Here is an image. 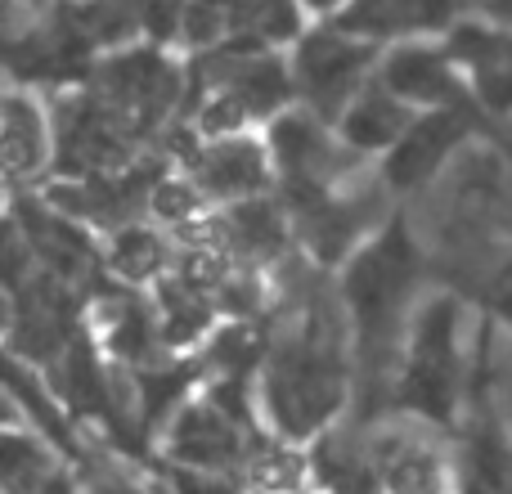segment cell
Here are the masks:
<instances>
[{
	"instance_id": "6da1fadb",
	"label": "cell",
	"mask_w": 512,
	"mask_h": 494,
	"mask_svg": "<svg viewBox=\"0 0 512 494\" xmlns=\"http://www.w3.org/2000/svg\"><path fill=\"white\" fill-rule=\"evenodd\" d=\"M342 400V373L337 360L319 342H297L274 360L270 405L288 436H310Z\"/></svg>"
},
{
	"instance_id": "7a4b0ae2",
	"label": "cell",
	"mask_w": 512,
	"mask_h": 494,
	"mask_svg": "<svg viewBox=\"0 0 512 494\" xmlns=\"http://www.w3.org/2000/svg\"><path fill=\"white\" fill-rule=\"evenodd\" d=\"M104 104L131 126V135L149 131L171 104H176V90H180V77L167 59L149 50H135V54H122L104 68Z\"/></svg>"
},
{
	"instance_id": "3957f363",
	"label": "cell",
	"mask_w": 512,
	"mask_h": 494,
	"mask_svg": "<svg viewBox=\"0 0 512 494\" xmlns=\"http://www.w3.org/2000/svg\"><path fill=\"white\" fill-rule=\"evenodd\" d=\"M364 63H369V45H355V41H342L333 32H319L301 45V59H297V72H301V86L315 95L319 108H333L342 95H351V86L360 81Z\"/></svg>"
},
{
	"instance_id": "277c9868",
	"label": "cell",
	"mask_w": 512,
	"mask_h": 494,
	"mask_svg": "<svg viewBox=\"0 0 512 494\" xmlns=\"http://www.w3.org/2000/svg\"><path fill=\"white\" fill-rule=\"evenodd\" d=\"M171 454L194 463V468H203V472H225L252 450L239 441V432L225 423L221 405H212V409H189V414L180 418Z\"/></svg>"
},
{
	"instance_id": "5b68a950",
	"label": "cell",
	"mask_w": 512,
	"mask_h": 494,
	"mask_svg": "<svg viewBox=\"0 0 512 494\" xmlns=\"http://www.w3.org/2000/svg\"><path fill=\"white\" fill-rule=\"evenodd\" d=\"M459 135H468V117L459 113H436L432 122H423L418 131L405 135V144L391 158V185L396 189H414L432 176V167L445 153L459 144Z\"/></svg>"
},
{
	"instance_id": "8992f818",
	"label": "cell",
	"mask_w": 512,
	"mask_h": 494,
	"mask_svg": "<svg viewBox=\"0 0 512 494\" xmlns=\"http://www.w3.org/2000/svg\"><path fill=\"white\" fill-rule=\"evenodd\" d=\"M198 180L207 194L216 198H239L265 185V158L248 140H216L212 149L198 158Z\"/></svg>"
},
{
	"instance_id": "52a82bcc",
	"label": "cell",
	"mask_w": 512,
	"mask_h": 494,
	"mask_svg": "<svg viewBox=\"0 0 512 494\" xmlns=\"http://www.w3.org/2000/svg\"><path fill=\"white\" fill-rule=\"evenodd\" d=\"M445 14H450L445 0H351L342 27L360 36H391L409 32V27H436L445 23Z\"/></svg>"
},
{
	"instance_id": "ba28073f",
	"label": "cell",
	"mask_w": 512,
	"mask_h": 494,
	"mask_svg": "<svg viewBox=\"0 0 512 494\" xmlns=\"http://www.w3.org/2000/svg\"><path fill=\"white\" fill-rule=\"evenodd\" d=\"M387 86L405 99L441 104V99L454 95V72L427 50H400L396 59L387 63Z\"/></svg>"
},
{
	"instance_id": "9c48e42d",
	"label": "cell",
	"mask_w": 512,
	"mask_h": 494,
	"mask_svg": "<svg viewBox=\"0 0 512 494\" xmlns=\"http://www.w3.org/2000/svg\"><path fill=\"white\" fill-rule=\"evenodd\" d=\"M41 122H36V108L23 99H9L5 104V167L14 180H23L27 171H36L41 162Z\"/></svg>"
},
{
	"instance_id": "30bf717a",
	"label": "cell",
	"mask_w": 512,
	"mask_h": 494,
	"mask_svg": "<svg viewBox=\"0 0 512 494\" xmlns=\"http://www.w3.org/2000/svg\"><path fill=\"white\" fill-rule=\"evenodd\" d=\"M400 126H405V113H400V104L387 95H364L360 104L351 108V117H346V135H351V144H360V149H382V144H391L400 135Z\"/></svg>"
},
{
	"instance_id": "8fae6325",
	"label": "cell",
	"mask_w": 512,
	"mask_h": 494,
	"mask_svg": "<svg viewBox=\"0 0 512 494\" xmlns=\"http://www.w3.org/2000/svg\"><path fill=\"white\" fill-rule=\"evenodd\" d=\"M221 230H225V239H230L234 247H243V252H252V256H265V252H274V247L283 243L279 216H274L265 203H243V207H234L230 221H225Z\"/></svg>"
},
{
	"instance_id": "7c38bea8",
	"label": "cell",
	"mask_w": 512,
	"mask_h": 494,
	"mask_svg": "<svg viewBox=\"0 0 512 494\" xmlns=\"http://www.w3.org/2000/svg\"><path fill=\"white\" fill-rule=\"evenodd\" d=\"M108 265H113V270L122 274V279L144 283V279H153V274H158L162 265H167V252H162V243L153 239V234H144V230H126V234H117Z\"/></svg>"
},
{
	"instance_id": "4fadbf2b",
	"label": "cell",
	"mask_w": 512,
	"mask_h": 494,
	"mask_svg": "<svg viewBox=\"0 0 512 494\" xmlns=\"http://www.w3.org/2000/svg\"><path fill=\"white\" fill-rule=\"evenodd\" d=\"M234 27L261 41H279L297 27V14H292V0H234Z\"/></svg>"
},
{
	"instance_id": "5bb4252c",
	"label": "cell",
	"mask_w": 512,
	"mask_h": 494,
	"mask_svg": "<svg viewBox=\"0 0 512 494\" xmlns=\"http://www.w3.org/2000/svg\"><path fill=\"white\" fill-rule=\"evenodd\" d=\"M225 18H234V0H185L180 32L194 45H212L225 32Z\"/></svg>"
},
{
	"instance_id": "9a60e30c",
	"label": "cell",
	"mask_w": 512,
	"mask_h": 494,
	"mask_svg": "<svg viewBox=\"0 0 512 494\" xmlns=\"http://www.w3.org/2000/svg\"><path fill=\"white\" fill-rule=\"evenodd\" d=\"M153 212L167 221H189L198 212V194L180 180H162V185H153Z\"/></svg>"
},
{
	"instance_id": "2e32d148",
	"label": "cell",
	"mask_w": 512,
	"mask_h": 494,
	"mask_svg": "<svg viewBox=\"0 0 512 494\" xmlns=\"http://www.w3.org/2000/svg\"><path fill=\"white\" fill-rule=\"evenodd\" d=\"M499 306H504V315L512 319V270H504V279H499Z\"/></svg>"
},
{
	"instance_id": "e0dca14e",
	"label": "cell",
	"mask_w": 512,
	"mask_h": 494,
	"mask_svg": "<svg viewBox=\"0 0 512 494\" xmlns=\"http://www.w3.org/2000/svg\"><path fill=\"white\" fill-rule=\"evenodd\" d=\"M230 292H248V283H225ZM230 306H239V310H248V306H256L252 297H230Z\"/></svg>"
},
{
	"instance_id": "ac0fdd59",
	"label": "cell",
	"mask_w": 512,
	"mask_h": 494,
	"mask_svg": "<svg viewBox=\"0 0 512 494\" xmlns=\"http://www.w3.org/2000/svg\"><path fill=\"white\" fill-rule=\"evenodd\" d=\"M306 5H315V9H328V5H337V0H306Z\"/></svg>"
},
{
	"instance_id": "d6986e66",
	"label": "cell",
	"mask_w": 512,
	"mask_h": 494,
	"mask_svg": "<svg viewBox=\"0 0 512 494\" xmlns=\"http://www.w3.org/2000/svg\"><path fill=\"white\" fill-rule=\"evenodd\" d=\"M499 14H512V0H499Z\"/></svg>"
}]
</instances>
